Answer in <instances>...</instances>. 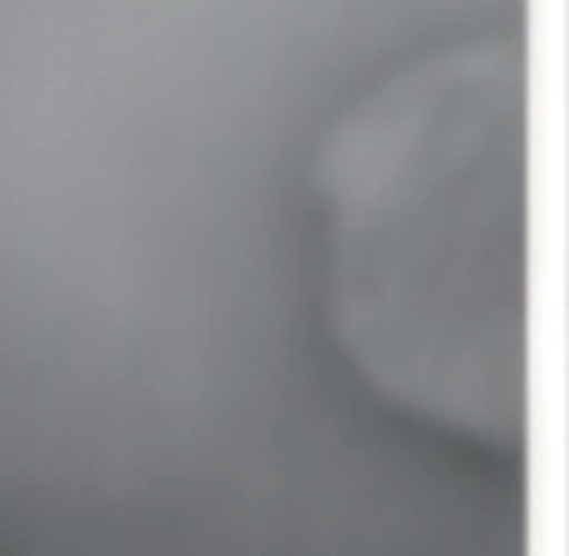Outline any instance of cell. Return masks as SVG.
I'll return each mask as SVG.
<instances>
[{
	"mask_svg": "<svg viewBox=\"0 0 569 556\" xmlns=\"http://www.w3.org/2000/svg\"><path fill=\"white\" fill-rule=\"evenodd\" d=\"M526 53L477 40L389 76L327 133L331 322L376 394L432 428L526 437Z\"/></svg>",
	"mask_w": 569,
	"mask_h": 556,
	"instance_id": "6da1fadb",
	"label": "cell"
}]
</instances>
